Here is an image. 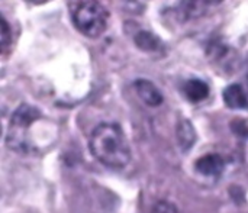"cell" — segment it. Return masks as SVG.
Segmentation results:
<instances>
[{
  "label": "cell",
  "instance_id": "7",
  "mask_svg": "<svg viewBox=\"0 0 248 213\" xmlns=\"http://www.w3.org/2000/svg\"><path fill=\"white\" fill-rule=\"evenodd\" d=\"M183 93L190 102L198 103V102L205 100L209 96V86L199 78H190L185 83Z\"/></svg>",
  "mask_w": 248,
  "mask_h": 213
},
{
  "label": "cell",
  "instance_id": "1",
  "mask_svg": "<svg viewBox=\"0 0 248 213\" xmlns=\"http://www.w3.org/2000/svg\"><path fill=\"white\" fill-rule=\"evenodd\" d=\"M93 157L112 170H121L131 161L128 139L118 123H100L94 128L89 139Z\"/></svg>",
  "mask_w": 248,
  "mask_h": 213
},
{
  "label": "cell",
  "instance_id": "8",
  "mask_svg": "<svg viewBox=\"0 0 248 213\" xmlns=\"http://www.w3.org/2000/svg\"><path fill=\"white\" fill-rule=\"evenodd\" d=\"M134 41L140 49L147 51V52H157L163 48V42L160 41V38L150 30L137 32V35L134 36Z\"/></svg>",
  "mask_w": 248,
  "mask_h": 213
},
{
  "label": "cell",
  "instance_id": "12",
  "mask_svg": "<svg viewBox=\"0 0 248 213\" xmlns=\"http://www.w3.org/2000/svg\"><path fill=\"white\" fill-rule=\"evenodd\" d=\"M247 81H248V73H247Z\"/></svg>",
  "mask_w": 248,
  "mask_h": 213
},
{
  "label": "cell",
  "instance_id": "6",
  "mask_svg": "<svg viewBox=\"0 0 248 213\" xmlns=\"http://www.w3.org/2000/svg\"><path fill=\"white\" fill-rule=\"evenodd\" d=\"M224 102L231 109H248V91L241 84H231L224 90Z\"/></svg>",
  "mask_w": 248,
  "mask_h": 213
},
{
  "label": "cell",
  "instance_id": "5",
  "mask_svg": "<svg viewBox=\"0 0 248 213\" xmlns=\"http://www.w3.org/2000/svg\"><path fill=\"white\" fill-rule=\"evenodd\" d=\"M134 89L137 91V94L141 97V100L151 107H157L164 102V97L161 94V91L158 90V87L151 83L150 80L145 78H140L134 83Z\"/></svg>",
  "mask_w": 248,
  "mask_h": 213
},
{
  "label": "cell",
  "instance_id": "9",
  "mask_svg": "<svg viewBox=\"0 0 248 213\" xmlns=\"http://www.w3.org/2000/svg\"><path fill=\"white\" fill-rule=\"evenodd\" d=\"M177 141L183 151H189V148L196 141V132L189 121H182L177 126Z\"/></svg>",
  "mask_w": 248,
  "mask_h": 213
},
{
  "label": "cell",
  "instance_id": "2",
  "mask_svg": "<svg viewBox=\"0 0 248 213\" xmlns=\"http://www.w3.org/2000/svg\"><path fill=\"white\" fill-rule=\"evenodd\" d=\"M71 19L78 32L97 38L108 28L109 13L99 1H78L71 4Z\"/></svg>",
  "mask_w": 248,
  "mask_h": 213
},
{
  "label": "cell",
  "instance_id": "11",
  "mask_svg": "<svg viewBox=\"0 0 248 213\" xmlns=\"http://www.w3.org/2000/svg\"><path fill=\"white\" fill-rule=\"evenodd\" d=\"M151 213H180L179 209L176 208V205L170 203V202H166V200H161L158 203L154 205L153 208V212Z\"/></svg>",
  "mask_w": 248,
  "mask_h": 213
},
{
  "label": "cell",
  "instance_id": "10",
  "mask_svg": "<svg viewBox=\"0 0 248 213\" xmlns=\"http://www.w3.org/2000/svg\"><path fill=\"white\" fill-rule=\"evenodd\" d=\"M0 41H1V51H4L12 42V29L9 28L7 20L3 16H0Z\"/></svg>",
  "mask_w": 248,
  "mask_h": 213
},
{
  "label": "cell",
  "instance_id": "4",
  "mask_svg": "<svg viewBox=\"0 0 248 213\" xmlns=\"http://www.w3.org/2000/svg\"><path fill=\"white\" fill-rule=\"evenodd\" d=\"M195 168L199 174H202L205 177L217 179V177L222 176V173L225 170V161L218 154H206L196 161Z\"/></svg>",
  "mask_w": 248,
  "mask_h": 213
},
{
  "label": "cell",
  "instance_id": "3",
  "mask_svg": "<svg viewBox=\"0 0 248 213\" xmlns=\"http://www.w3.org/2000/svg\"><path fill=\"white\" fill-rule=\"evenodd\" d=\"M41 118V112L31 105H20L10 118V132L7 137V145L15 151L26 152L29 150L25 132L31 125Z\"/></svg>",
  "mask_w": 248,
  "mask_h": 213
}]
</instances>
